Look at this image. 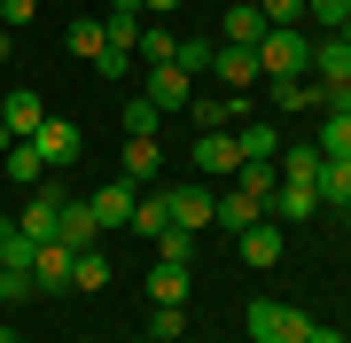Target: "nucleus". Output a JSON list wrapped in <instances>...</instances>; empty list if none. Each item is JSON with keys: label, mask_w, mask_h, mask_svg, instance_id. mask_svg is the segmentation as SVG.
Listing matches in <instances>:
<instances>
[{"label": "nucleus", "mask_w": 351, "mask_h": 343, "mask_svg": "<svg viewBox=\"0 0 351 343\" xmlns=\"http://www.w3.org/2000/svg\"><path fill=\"white\" fill-rule=\"evenodd\" d=\"M258 71L265 78H313V31H265L258 39Z\"/></svg>", "instance_id": "f257e3e1"}, {"label": "nucleus", "mask_w": 351, "mask_h": 343, "mask_svg": "<svg viewBox=\"0 0 351 343\" xmlns=\"http://www.w3.org/2000/svg\"><path fill=\"white\" fill-rule=\"evenodd\" d=\"M164 211H172V227H188V234H203L219 218V195L203 188V179L188 172V179H172V188H164Z\"/></svg>", "instance_id": "f03ea898"}, {"label": "nucleus", "mask_w": 351, "mask_h": 343, "mask_svg": "<svg viewBox=\"0 0 351 343\" xmlns=\"http://www.w3.org/2000/svg\"><path fill=\"white\" fill-rule=\"evenodd\" d=\"M304 335V312L281 305V296H250V343H297Z\"/></svg>", "instance_id": "7ed1b4c3"}, {"label": "nucleus", "mask_w": 351, "mask_h": 343, "mask_svg": "<svg viewBox=\"0 0 351 343\" xmlns=\"http://www.w3.org/2000/svg\"><path fill=\"white\" fill-rule=\"evenodd\" d=\"M281 250H289V227H274V218H258V227H242V234H234V257H242L250 273L281 266Z\"/></svg>", "instance_id": "20e7f679"}, {"label": "nucleus", "mask_w": 351, "mask_h": 343, "mask_svg": "<svg viewBox=\"0 0 351 343\" xmlns=\"http://www.w3.org/2000/svg\"><path fill=\"white\" fill-rule=\"evenodd\" d=\"M313 86L328 94V102H336V94L351 86V47H343L336 31H320V39H313Z\"/></svg>", "instance_id": "39448f33"}, {"label": "nucleus", "mask_w": 351, "mask_h": 343, "mask_svg": "<svg viewBox=\"0 0 351 343\" xmlns=\"http://www.w3.org/2000/svg\"><path fill=\"white\" fill-rule=\"evenodd\" d=\"M188 117H195V133H234L250 117V94H195Z\"/></svg>", "instance_id": "423d86ee"}, {"label": "nucleus", "mask_w": 351, "mask_h": 343, "mask_svg": "<svg viewBox=\"0 0 351 343\" xmlns=\"http://www.w3.org/2000/svg\"><path fill=\"white\" fill-rule=\"evenodd\" d=\"M86 203H94V218H101V234H125V227H133V203H141V195H133V179H101V188L86 195Z\"/></svg>", "instance_id": "0eeeda50"}, {"label": "nucleus", "mask_w": 351, "mask_h": 343, "mask_svg": "<svg viewBox=\"0 0 351 343\" xmlns=\"http://www.w3.org/2000/svg\"><path fill=\"white\" fill-rule=\"evenodd\" d=\"M32 149H39V164H47V172H63V164H78V149H86V140H78L71 117H47V125L32 133Z\"/></svg>", "instance_id": "6e6552de"}, {"label": "nucleus", "mask_w": 351, "mask_h": 343, "mask_svg": "<svg viewBox=\"0 0 351 343\" xmlns=\"http://www.w3.org/2000/svg\"><path fill=\"white\" fill-rule=\"evenodd\" d=\"M211 78H219L226 94H250L258 78H265V71H258V47H226V39H219V55H211Z\"/></svg>", "instance_id": "1a4fd4ad"}, {"label": "nucleus", "mask_w": 351, "mask_h": 343, "mask_svg": "<svg viewBox=\"0 0 351 343\" xmlns=\"http://www.w3.org/2000/svg\"><path fill=\"white\" fill-rule=\"evenodd\" d=\"M0 125H8V140H32L39 125H47V102H39L32 86H16V94H0Z\"/></svg>", "instance_id": "9d476101"}, {"label": "nucleus", "mask_w": 351, "mask_h": 343, "mask_svg": "<svg viewBox=\"0 0 351 343\" xmlns=\"http://www.w3.org/2000/svg\"><path fill=\"white\" fill-rule=\"evenodd\" d=\"M313 211H320V188H304V179H281L274 203H265V218H274V227H304Z\"/></svg>", "instance_id": "9b49d317"}, {"label": "nucleus", "mask_w": 351, "mask_h": 343, "mask_svg": "<svg viewBox=\"0 0 351 343\" xmlns=\"http://www.w3.org/2000/svg\"><path fill=\"white\" fill-rule=\"evenodd\" d=\"M55 242H63V250H94V242H101V218H94L86 195H63V227H55Z\"/></svg>", "instance_id": "f8f14e48"}, {"label": "nucleus", "mask_w": 351, "mask_h": 343, "mask_svg": "<svg viewBox=\"0 0 351 343\" xmlns=\"http://www.w3.org/2000/svg\"><path fill=\"white\" fill-rule=\"evenodd\" d=\"M141 94H149L156 110H188V102H195V78L180 71V63H156V71H149V86H141Z\"/></svg>", "instance_id": "ddd939ff"}, {"label": "nucleus", "mask_w": 351, "mask_h": 343, "mask_svg": "<svg viewBox=\"0 0 351 343\" xmlns=\"http://www.w3.org/2000/svg\"><path fill=\"white\" fill-rule=\"evenodd\" d=\"M32 289H39V296H63V289H71V250H63V242H39V257H32Z\"/></svg>", "instance_id": "4468645a"}, {"label": "nucleus", "mask_w": 351, "mask_h": 343, "mask_svg": "<svg viewBox=\"0 0 351 343\" xmlns=\"http://www.w3.org/2000/svg\"><path fill=\"white\" fill-rule=\"evenodd\" d=\"M234 149H242V164H274V156H281L274 117H242V125H234Z\"/></svg>", "instance_id": "2eb2a0df"}, {"label": "nucleus", "mask_w": 351, "mask_h": 343, "mask_svg": "<svg viewBox=\"0 0 351 343\" xmlns=\"http://www.w3.org/2000/svg\"><path fill=\"white\" fill-rule=\"evenodd\" d=\"M195 172H226V179H234V172H242L234 133H195Z\"/></svg>", "instance_id": "dca6fc26"}, {"label": "nucleus", "mask_w": 351, "mask_h": 343, "mask_svg": "<svg viewBox=\"0 0 351 343\" xmlns=\"http://www.w3.org/2000/svg\"><path fill=\"white\" fill-rule=\"evenodd\" d=\"M265 31H274V24H265L250 0H234V8H226V24H219V39H226V47H258Z\"/></svg>", "instance_id": "f3484780"}, {"label": "nucleus", "mask_w": 351, "mask_h": 343, "mask_svg": "<svg viewBox=\"0 0 351 343\" xmlns=\"http://www.w3.org/2000/svg\"><path fill=\"white\" fill-rule=\"evenodd\" d=\"M313 188H320V203H328V211H351V156H328Z\"/></svg>", "instance_id": "a211bd4d"}, {"label": "nucleus", "mask_w": 351, "mask_h": 343, "mask_svg": "<svg viewBox=\"0 0 351 343\" xmlns=\"http://www.w3.org/2000/svg\"><path fill=\"white\" fill-rule=\"evenodd\" d=\"M149 305H188V266H149Z\"/></svg>", "instance_id": "6ab92c4d"}, {"label": "nucleus", "mask_w": 351, "mask_h": 343, "mask_svg": "<svg viewBox=\"0 0 351 343\" xmlns=\"http://www.w3.org/2000/svg\"><path fill=\"white\" fill-rule=\"evenodd\" d=\"M0 179H16V188H39V179H47V164H39L32 140H16V149L0 156Z\"/></svg>", "instance_id": "aec40b11"}, {"label": "nucleus", "mask_w": 351, "mask_h": 343, "mask_svg": "<svg viewBox=\"0 0 351 343\" xmlns=\"http://www.w3.org/2000/svg\"><path fill=\"white\" fill-rule=\"evenodd\" d=\"M71 289H110V250H71Z\"/></svg>", "instance_id": "412c9836"}, {"label": "nucleus", "mask_w": 351, "mask_h": 343, "mask_svg": "<svg viewBox=\"0 0 351 343\" xmlns=\"http://www.w3.org/2000/svg\"><path fill=\"white\" fill-rule=\"evenodd\" d=\"M320 164H328V156L313 149V140H297V149H281V156H274V172H281V179H304V188L320 179Z\"/></svg>", "instance_id": "4be33fe9"}, {"label": "nucleus", "mask_w": 351, "mask_h": 343, "mask_svg": "<svg viewBox=\"0 0 351 343\" xmlns=\"http://www.w3.org/2000/svg\"><path fill=\"white\" fill-rule=\"evenodd\" d=\"M156 172H164V149L125 133V164H117V179H156Z\"/></svg>", "instance_id": "5701e85b"}, {"label": "nucleus", "mask_w": 351, "mask_h": 343, "mask_svg": "<svg viewBox=\"0 0 351 343\" xmlns=\"http://www.w3.org/2000/svg\"><path fill=\"white\" fill-rule=\"evenodd\" d=\"M274 110H328V94L313 78H274Z\"/></svg>", "instance_id": "b1692460"}, {"label": "nucleus", "mask_w": 351, "mask_h": 343, "mask_svg": "<svg viewBox=\"0 0 351 343\" xmlns=\"http://www.w3.org/2000/svg\"><path fill=\"white\" fill-rule=\"evenodd\" d=\"M258 218H265V211L250 203V195H242V188H226V195H219V218H211V227H226V234H242V227H258Z\"/></svg>", "instance_id": "393cba45"}, {"label": "nucleus", "mask_w": 351, "mask_h": 343, "mask_svg": "<svg viewBox=\"0 0 351 343\" xmlns=\"http://www.w3.org/2000/svg\"><path fill=\"white\" fill-rule=\"evenodd\" d=\"M172 55H180V31H172V24H149V31H141V47H133V63L156 71V63H172Z\"/></svg>", "instance_id": "a878e982"}, {"label": "nucleus", "mask_w": 351, "mask_h": 343, "mask_svg": "<svg viewBox=\"0 0 351 343\" xmlns=\"http://www.w3.org/2000/svg\"><path fill=\"white\" fill-rule=\"evenodd\" d=\"M313 149H320V156H351V117L320 110V125H313Z\"/></svg>", "instance_id": "bb28decb"}, {"label": "nucleus", "mask_w": 351, "mask_h": 343, "mask_svg": "<svg viewBox=\"0 0 351 343\" xmlns=\"http://www.w3.org/2000/svg\"><path fill=\"white\" fill-rule=\"evenodd\" d=\"M234 188L265 211V203H274V188H281V172H274V164H242V172H234Z\"/></svg>", "instance_id": "cd10ccee"}, {"label": "nucleus", "mask_w": 351, "mask_h": 343, "mask_svg": "<svg viewBox=\"0 0 351 343\" xmlns=\"http://www.w3.org/2000/svg\"><path fill=\"white\" fill-rule=\"evenodd\" d=\"M133 234H172V211H164V195H141V203H133Z\"/></svg>", "instance_id": "c85d7f7f"}, {"label": "nucleus", "mask_w": 351, "mask_h": 343, "mask_svg": "<svg viewBox=\"0 0 351 343\" xmlns=\"http://www.w3.org/2000/svg\"><path fill=\"white\" fill-rule=\"evenodd\" d=\"M149 335L156 343H180V335H188V305H149Z\"/></svg>", "instance_id": "c756f323"}, {"label": "nucleus", "mask_w": 351, "mask_h": 343, "mask_svg": "<svg viewBox=\"0 0 351 343\" xmlns=\"http://www.w3.org/2000/svg\"><path fill=\"white\" fill-rule=\"evenodd\" d=\"M156 125H164V110L149 102V94H133V102H125V133L133 140H156Z\"/></svg>", "instance_id": "7c9ffc66"}, {"label": "nucleus", "mask_w": 351, "mask_h": 343, "mask_svg": "<svg viewBox=\"0 0 351 343\" xmlns=\"http://www.w3.org/2000/svg\"><path fill=\"white\" fill-rule=\"evenodd\" d=\"M156 266H195V234H188V227L156 234Z\"/></svg>", "instance_id": "2f4dec72"}, {"label": "nucleus", "mask_w": 351, "mask_h": 343, "mask_svg": "<svg viewBox=\"0 0 351 343\" xmlns=\"http://www.w3.org/2000/svg\"><path fill=\"white\" fill-rule=\"evenodd\" d=\"M211 55H219L211 39H180V55H172V63L188 71V78H203V71H211Z\"/></svg>", "instance_id": "473e14b6"}, {"label": "nucleus", "mask_w": 351, "mask_h": 343, "mask_svg": "<svg viewBox=\"0 0 351 343\" xmlns=\"http://www.w3.org/2000/svg\"><path fill=\"white\" fill-rule=\"evenodd\" d=\"M304 16H313L320 31H343V16H351V0H304Z\"/></svg>", "instance_id": "72a5a7b5"}, {"label": "nucleus", "mask_w": 351, "mask_h": 343, "mask_svg": "<svg viewBox=\"0 0 351 343\" xmlns=\"http://www.w3.org/2000/svg\"><path fill=\"white\" fill-rule=\"evenodd\" d=\"M101 47H110V39H101V24H71V55H78V63H94Z\"/></svg>", "instance_id": "f704fd0d"}, {"label": "nucleus", "mask_w": 351, "mask_h": 343, "mask_svg": "<svg viewBox=\"0 0 351 343\" xmlns=\"http://www.w3.org/2000/svg\"><path fill=\"white\" fill-rule=\"evenodd\" d=\"M32 296H39L32 273H8V266H0V305H32Z\"/></svg>", "instance_id": "c9c22d12"}, {"label": "nucleus", "mask_w": 351, "mask_h": 343, "mask_svg": "<svg viewBox=\"0 0 351 343\" xmlns=\"http://www.w3.org/2000/svg\"><path fill=\"white\" fill-rule=\"evenodd\" d=\"M125 71H133V55H125V47H101V55H94V78H110V86H117Z\"/></svg>", "instance_id": "e433bc0d"}, {"label": "nucleus", "mask_w": 351, "mask_h": 343, "mask_svg": "<svg viewBox=\"0 0 351 343\" xmlns=\"http://www.w3.org/2000/svg\"><path fill=\"white\" fill-rule=\"evenodd\" d=\"M32 8H39V0H0V24H8V31H24V24H32Z\"/></svg>", "instance_id": "4c0bfd02"}, {"label": "nucleus", "mask_w": 351, "mask_h": 343, "mask_svg": "<svg viewBox=\"0 0 351 343\" xmlns=\"http://www.w3.org/2000/svg\"><path fill=\"white\" fill-rule=\"evenodd\" d=\"M297 343H343V328H320V320H304V335Z\"/></svg>", "instance_id": "58836bf2"}, {"label": "nucleus", "mask_w": 351, "mask_h": 343, "mask_svg": "<svg viewBox=\"0 0 351 343\" xmlns=\"http://www.w3.org/2000/svg\"><path fill=\"white\" fill-rule=\"evenodd\" d=\"M172 8H180V0H141V16H149V24H164Z\"/></svg>", "instance_id": "ea45409f"}, {"label": "nucleus", "mask_w": 351, "mask_h": 343, "mask_svg": "<svg viewBox=\"0 0 351 343\" xmlns=\"http://www.w3.org/2000/svg\"><path fill=\"white\" fill-rule=\"evenodd\" d=\"M8 55H16V31H8V24H0V63H8Z\"/></svg>", "instance_id": "a19ab883"}, {"label": "nucleus", "mask_w": 351, "mask_h": 343, "mask_svg": "<svg viewBox=\"0 0 351 343\" xmlns=\"http://www.w3.org/2000/svg\"><path fill=\"white\" fill-rule=\"evenodd\" d=\"M328 110H336V117H351V86H343V94H336V102H328Z\"/></svg>", "instance_id": "79ce46f5"}, {"label": "nucleus", "mask_w": 351, "mask_h": 343, "mask_svg": "<svg viewBox=\"0 0 351 343\" xmlns=\"http://www.w3.org/2000/svg\"><path fill=\"white\" fill-rule=\"evenodd\" d=\"M0 343H24V335H16V328H8V320H0Z\"/></svg>", "instance_id": "37998d69"}, {"label": "nucleus", "mask_w": 351, "mask_h": 343, "mask_svg": "<svg viewBox=\"0 0 351 343\" xmlns=\"http://www.w3.org/2000/svg\"><path fill=\"white\" fill-rule=\"evenodd\" d=\"M336 39H343V47H351V16H343V31H336Z\"/></svg>", "instance_id": "c03bdc74"}, {"label": "nucleus", "mask_w": 351, "mask_h": 343, "mask_svg": "<svg viewBox=\"0 0 351 343\" xmlns=\"http://www.w3.org/2000/svg\"><path fill=\"white\" fill-rule=\"evenodd\" d=\"M141 343H156V335H141Z\"/></svg>", "instance_id": "a18cd8bd"}, {"label": "nucleus", "mask_w": 351, "mask_h": 343, "mask_svg": "<svg viewBox=\"0 0 351 343\" xmlns=\"http://www.w3.org/2000/svg\"><path fill=\"white\" fill-rule=\"evenodd\" d=\"M180 343H188V335H180Z\"/></svg>", "instance_id": "49530a36"}]
</instances>
